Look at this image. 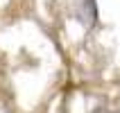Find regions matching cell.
<instances>
[{"mask_svg": "<svg viewBox=\"0 0 120 113\" xmlns=\"http://www.w3.org/2000/svg\"><path fill=\"white\" fill-rule=\"evenodd\" d=\"M73 14L86 29L95 27L98 25V0H73Z\"/></svg>", "mask_w": 120, "mask_h": 113, "instance_id": "1", "label": "cell"}, {"mask_svg": "<svg viewBox=\"0 0 120 113\" xmlns=\"http://www.w3.org/2000/svg\"><path fill=\"white\" fill-rule=\"evenodd\" d=\"M93 113H109V111H107V109H95Z\"/></svg>", "mask_w": 120, "mask_h": 113, "instance_id": "2", "label": "cell"}]
</instances>
